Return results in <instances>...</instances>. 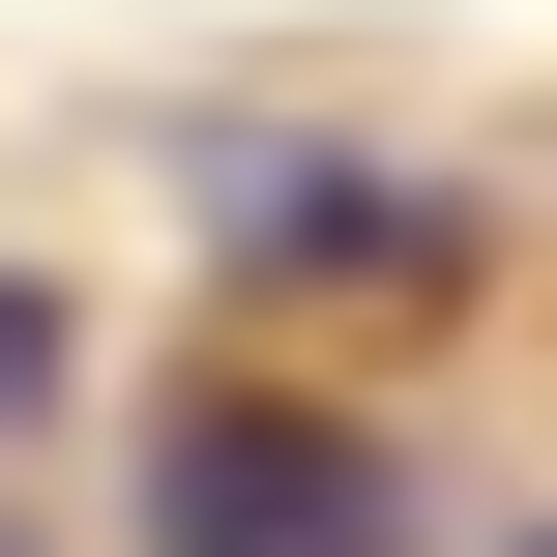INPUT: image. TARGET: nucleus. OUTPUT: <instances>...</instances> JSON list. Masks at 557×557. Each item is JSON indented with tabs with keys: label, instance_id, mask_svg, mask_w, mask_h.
<instances>
[{
	"label": "nucleus",
	"instance_id": "nucleus-2",
	"mask_svg": "<svg viewBox=\"0 0 557 557\" xmlns=\"http://www.w3.org/2000/svg\"><path fill=\"white\" fill-rule=\"evenodd\" d=\"M206 235H235V264H382V294L470 264V206H441V176H352V147H206Z\"/></svg>",
	"mask_w": 557,
	"mask_h": 557
},
{
	"label": "nucleus",
	"instance_id": "nucleus-3",
	"mask_svg": "<svg viewBox=\"0 0 557 557\" xmlns=\"http://www.w3.org/2000/svg\"><path fill=\"white\" fill-rule=\"evenodd\" d=\"M59 352H88V323H59V264H0V441L59 411Z\"/></svg>",
	"mask_w": 557,
	"mask_h": 557
},
{
	"label": "nucleus",
	"instance_id": "nucleus-4",
	"mask_svg": "<svg viewBox=\"0 0 557 557\" xmlns=\"http://www.w3.org/2000/svg\"><path fill=\"white\" fill-rule=\"evenodd\" d=\"M529 557H557V529H529Z\"/></svg>",
	"mask_w": 557,
	"mask_h": 557
},
{
	"label": "nucleus",
	"instance_id": "nucleus-1",
	"mask_svg": "<svg viewBox=\"0 0 557 557\" xmlns=\"http://www.w3.org/2000/svg\"><path fill=\"white\" fill-rule=\"evenodd\" d=\"M147 557H411V470L294 382H176L147 411Z\"/></svg>",
	"mask_w": 557,
	"mask_h": 557
}]
</instances>
